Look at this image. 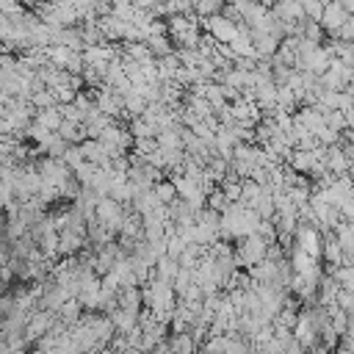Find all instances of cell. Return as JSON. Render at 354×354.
I'll list each match as a JSON object with an SVG mask.
<instances>
[{"label":"cell","instance_id":"obj_6","mask_svg":"<svg viewBox=\"0 0 354 354\" xmlns=\"http://www.w3.org/2000/svg\"><path fill=\"white\" fill-rule=\"evenodd\" d=\"M55 133L66 141V144H81V141L86 138L84 125H81V122H69V119H61V125L55 127Z\"/></svg>","mask_w":354,"mask_h":354},{"label":"cell","instance_id":"obj_8","mask_svg":"<svg viewBox=\"0 0 354 354\" xmlns=\"http://www.w3.org/2000/svg\"><path fill=\"white\" fill-rule=\"evenodd\" d=\"M34 122H39V125L47 127V130H55V127L61 125V114H58L55 105H50V108H36V111H34Z\"/></svg>","mask_w":354,"mask_h":354},{"label":"cell","instance_id":"obj_13","mask_svg":"<svg viewBox=\"0 0 354 354\" xmlns=\"http://www.w3.org/2000/svg\"><path fill=\"white\" fill-rule=\"evenodd\" d=\"M28 100H31V105H34V108H50V105H55V97H53V92H50L47 86L34 89Z\"/></svg>","mask_w":354,"mask_h":354},{"label":"cell","instance_id":"obj_18","mask_svg":"<svg viewBox=\"0 0 354 354\" xmlns=\"http://www.w3.org/2000/svg\"><path fill=\"white\" fill-rule=\"evenodd\" d=\"M335 305H338L343 313H354V291H351V288H338Z\"/></svg>","mask_w":354,"mask_h":354},{"label":"cell","instance_id":"obj_1","mask_svg":"<svg viewBox=\"0 0 354 354\" xmlns=\"http://www.w3.org/2000/svg\"><path fill=\"white\" fill-rule=\"evenodd\" d=\"M92 216L116 238V233H119V225H122V216H125V205H119L114 197H100L97 199V205H94V210H92Z\"/></svg>","mask_w":354,"mask_h":354},{"label":"cell","instance_id":"obj_16","mask_svg":"<svg viewBox=\"0 0 354 354\" xmlns=\"http://www.w3.org/2000/svg\"><path fill=\"white\" fill-rule=\"evenodd\" d=\"M61 161L69 166V172H73V169H75L81 161H86V158H84V153H81V147H78V144H66V150L61 153Z\"/></svg>","mask_w":354,"mask_h":354},{"label":"cell","instance_id":"obj_17","mask_svg":"<svg viewBox=\"0 0 354 354\" xmlns=\"http://www.w3.org/2000/svg\"><path fill=\"white\" fill-rule=\"evenodd\" d=\"M329 39H338V42H351L354 39V17L349 14L338 28H335V34L329 36Z\"/></svg>","mask_w":354,"mask_h":354},{"label":"cell","instance_id":"obj_14","mask_svg":"<svg viewBox=\"0 0 354 354\" xmlns=\"http://www.w3.org/2000/svg\"><path fill=\"white\" fill-rule=\"evenodd\" d=\"M227 205H230V199L222 194V188H219V186H216L214 191H207V194H205V207H210V210H219V214H222V210H225Z\"/></svg>","mask_w":354,"mask_h":354},{"label":"cell","instance_id":"obj_7","mask_svg":"<svg viewBox=\"0 0 354 354\" xmlns=\"http://www.w3.org/2000/svg\"><path fill=\"white\" fill-rule=\"evenodd\" d=\"M144 45L150 47V55H153V58H164V55L175 53L172 39H169L166 34H164V36H147V39H144Z\"/></svg>","mask_w":354,"mask_h":354},{"label":"cell","instance_id":"obj_11","mask_svg":"<svg viewBox=\"0 0 354 354\" xmlns=\"http://www.w3.org/2000/svg\"><path fill=\"white\" fill-rule=\"evenodd\" d=\"M255 207V214L260 216V219H271L274 216V199H271V191L263 186V194L257 197V202L252 205Z\"/></svg>","mask_w":354,"mask_h":354},{"label":"cell","instance_id":"obj_3","mask_svg":"<svg viewBox=\"0 0 354 354\" xmlns=\"http://www.w3.org/2000/svg\"><path fill=\"white\" fill-rule=\"evenodd\" d=\"M346 17H349V12L338 3V0H329V3H324V9H321V20H318V25L324 28V36H332V34H335V28H338Z\"/></svg>","mask_w":354,"mask_h":354},{"label":"cell","instance_id":"obj_2","mask_svg":"<svg viewBox=\"0 0 354 354\" xmlns=\"http://www.w3.org/2000/svg\"><path fill=\"white\" fill-rule=\"evenodd\" d=\"M199 31H205V34L214 36L216 42H225L227 45L238 34V25L233 20L222 17V14H210V17H199Z\"/></svg>","mask_w":354,"mask_h":354},{"label":"cell","instance_id":"obj_10","mask_svg":"<svg viewBox=\"0 0 354 354\" xmlns=\"http://www.w3.org/2000/svg\"><path fill=\"white\" fill-rule=\"evenodd\" d=\"M166 346H169L172 351H194V349H197V343H194V338H191L188 332H169Z\"/></svg>","mask_w":354,"mask_h":354},{"label":"cell","instance_id":"obj_9","mask_svg":"<svg viewBox=\"0 0 354 354\" xmlns=\"http://www.w3.org/2000/svg\"><path fill=\"white\" fill-rule=\"evenodd\" d=\"M260 194H263V186H260V183H255L252 177H244V180H241V199H238V202H244V205L252 207Z\"/></svg>","mask_w":354,"mask_h":354},{"label":"cell","instance_id":"obj_20","mask_svg":"<svg viewBox=\"0 0 354 354\" xmlns=\"http://www.w3.org/2000/svg\"><path fill=\"white\" fill-rule=\"evenodd\" d=\"M321 3H318V0H302V12H305V17L307 20H313V23H318L321 20Z\"/></svg>","mask_w":354,"mask_h":354},{"label":"cell","instance_id":"obj_21","mask_svg":"<svg viewBox=\"0 0 354 354\" xmlns=\"http://www.w3.org/2000/svg\"><path fill=\"white\" fill-rule=\"evenodd\" d=\"M338 3H340V6H343V9L349 12V14L354 12V0H338Z\"/></svg>","mask_w":354,"mask_h":354},{"label":"cell","instance_id":"obj_15","mask_svg":"<svg viewBox=\"0 0 354 354\" xmlns=\"http://www.w3.org/2000/svg\"><path fill=\"white\" fill-rule=\"evenodd\" d=\"M153 191H155V197H158L164 205H169V202L177 197V191H175V186H172V180H169V177H161V180L153 186Z\"/></svg>","mask_w":354,"mask_h":354},{"label":"cell","instance_id":"obj_5","mask_svg":"<svg viewBox=\"0 0 354 354\" xmlns=\"http://www.w3.org/2000/svg\"><path fill=\"white\" fill-rule=\"evenodd\" d=\"M108 318H111V324H114V329L116 332H130L136 324H138V313H130V310H125V307H114L111 313H108Z\"/></svg>","mask_w":354,"mask_h":354},{"label":"cell","instance_id":"obj_4","mask_svg":"<svg viewBox=\"0 0 354 354\" xmlns=\"http://www.w3.org/2000/svg\"><path fill=\"white\" fill-rule=\"evenodd\" d=\"M86 238L75 230H58V257L61 255H78L84 249Z\"/></svg>","mask_w":354,"mask_h":354},{"label":"cell","instance_id":"obj_19","mask_svg":"<svg viewBox=\"0 0 354 354\" xmlns=\"http://www.w3.org/2000/svg\"><path fill=\"white\" fill-rule=\"evenodd\" d=\"M186 249V241H183V236L180 233H172V236H166V255L169 257H175L177 260V255Z\"/></svg>","mask_w":354,"mask_h":354},{"label":"cell","instance_id":"obj_12","mask_svg":"<svg viewBox=\"0 0 354 354\" xmlns=\"http://www.w3.org/2000/svg\"><path fill=\"white\" fill-rule=\"evenodd\" d=\"M222 6H225V0H194V14L210 17V14H219Z\"/></svg>","mask_w":354,"mask_h":354}]
</instances>
